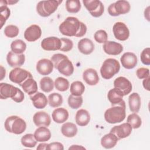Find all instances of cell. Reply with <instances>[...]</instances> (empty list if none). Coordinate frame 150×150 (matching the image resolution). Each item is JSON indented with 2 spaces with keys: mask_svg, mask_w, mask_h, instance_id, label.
Wrapping results in <instances>:
<instances>
[{
  "mask_svg": "<svg viewBox=\"0 0 150 150\" xmlns=\"http://www.w3.org/2000/svg\"><path fill=\"white\" fill-rule=\"evenodd\" d=\"M0 11H1V28H2L4 23L6 22V20L8 19V18L10 16V10L7 7V6L5 5H1L0 7Z\"/></svg>",
  "mask_w": 150,
  "mask_h": 150,
  "instance_id": "43",
  "label": "cell"
},
{
  "mask_svg": "<svg viewBox=\"0 0 150 150\" xmlns=\"http://www.w3.org/2000/svg\"><path fill=\"white\" fill-rule=\"evenodd\" d=\"M42 35V30L39 26L32 25L24 32V38L28 42H35L39 39Z\"/></svg>",
  "mask_w": 150,
  "mask_h": 150,
  "instance_id": "15",
  "label": "cell"
},
{
  "mask_svg": "<svg viewBox=\"0 0 150 150\" xmlns=\"http://www.w3.org/2000/svg\"><path fill=\"white\" fill-rule=\"evenodd\" d=\"M33 121L34 124L38 127H49L51 122V118L47 112L39 111L34 114Z\"/></svg>",
  "mask_w": 150,
  "mask_h": 150,
  "instance_id": "20",
  "label": "cell"
},
{
  "mask_svg": "<svg viewBox=\"0 0 150 150\" xmlns=\"http://www.w3.org/2000/svg\"><path fill=\"white\" fill-rule=\"evenodd\" d=\"M60 33L67 36L82 37L87 32L86 25L77 18L67 17L59 27Z\"/></svg>",
  "mask_w": 150,
  "mask_h": 150,
  "instance_id": "1",
  "label": "cell"
},
{
  "mask_svg": "<svg viewBox=\"0 0 150 150\" xmlns=\"http://www.w3.org/2000/svg\"><path fill=\"white\" fill-rule=\"evenodd\" d=\"M34 137L38 142H46L51 138V132L49 129L44 126L38 128L34 132Z\"/></svg>",
  "mask_w": 150,
  "mask_h": 150,
  "instance_id": "24",
  "label": "cell"
},
{
  "mask_svg": "<svg viewBox=\"0 0 150 150\" xmlns=\"http://www.w3.org/2000/svg\"><path fill=\"white\" fill-rule=\"evenodd\" d=\"M122 66L127 69L134 68L138 63L137 56L132 52H125L120 58Z\"/></svg>",
  "mask_w": 150,
  "mask_h": 150,
  "instance_id": "18",
  "label": "cell"
},
{
  "mask_svg": "<svg viewBox=\"0 0 150 150\" xmlns=\"http://www.w3.org/2000/svg\"><path fill=\"white\" fill-rule=\"evenodd\" d=\"M85 149L86 148L83 146H79L78 145H73L71 146H70L69 149Z\"/></svg>",
  "mask_w": 150,
  "mask_h": 150,
  "instance_id": "50",
  "label": "cell"
},
{
  "mask_svg": "<svg viewBox=\"0 0 150 150\" xmlns=\"http://www.w3.org/2000/svg\"><path fill=\"white\" fill-rule=\"evenodd\" d=\"M47 150H52V149H59L63 150L64 146L63 144L59 142H54L47 144L46 147Z\"/></svg>",
  "mask_w": 150,
  "mask_h": 150,
  "instance_id": "47",
  "label": "cell"
},
{
  "mask_svg": "<svg viewBox=\"0 0 150 150\" xmlns=\"http://www.w3.org/2000/svg\"><path fill=\"white\" fill-rule=\"evenodd\" d=\"M5 129L15 134H22L26 128V123L24 120L16 115L8 117L4 124Z\"/></svg>",
  "mask_w": 150,
  "mask_h": 150,
  "instance_id": "5",
  "label": "cell"
},
{
  "mask_svg": "<svg viewBox=\"0 0 150 150\" xmlns=\"http://www.w3.org/2000/svg\"><path fill=\"white\" fill-rule=\"evenodd\" d=\"M54 82L49 77H44L40 80V87L41 90L45 93H49L54 88Z\"/></svg>",
  "mask_w": 150,
  "mask_h": 150,
  "instance_id": "35",
  "label": "cell"
},
{
  "mask_svg": "<svg viewBox=\"0 0 150 150\" xmlns=\"http://www.w3.org/2000/svg\"><path fill=\"white\" fill-rule=\"evenodd\" d=\"M149 52L150 48L146 47L144 49L141 53V62L145 65H149L150 64V58H149Z\"/></svg>",
  "mask_w": 150,
  "mask_h": 150,
  "instance_id": "45",
  "label": "cell"
},
{
  "mask_svg": "<svg viewBox=\"0 0 150 150\" xmlns=\"http://www.w3.org/2000/svg\"><path fill=\"white\" fill-rule=\"evenodd\" d=\"M78 49L84 54H90L94 50V45L93 42L88 38H83L78 42Z\"/></svg>",
  "mask_w": 150,
  "mask_h": 150,
  "instance_id": "23",
  "label": "cell"
},
{
  "mask_svg": "<svg viewBox=\"0 0 150 150\" xmlns=\"http://www.w3.org/2000/svg\"><path fill=\"white\" fill-rule=\"evenodd\" d=\"M29 77H32V74L26 70L20 67L14 68L10 71L9 74V80L19 86Z\"/></svg>",
  "mask_w": 150,
  "mask_h": 150,
  "instance_id": "9",
  "label": "cell"
},
{
  "mask_svg": "<svg viewBox=\"0 0 150 150\" xmlns=\"http://www.w3.org/2000/svg\"><path fill=\"white\" fill-rule=\"evenodd\" d=\"M127 121L131 126L132 128L134 129H137L139 128L142 124V120L141 117L135 112L131 114L128 116Z\"/></svg>",
  "mask_w": 150,
  "mask_h": 150,
  "instance_id": "37",
  "label": "cell"
},
{
  "mask_svg": "<svg viewBox=\"0 0 150 150\" xmlns=\"http://www.w3.org/2000/svg\"><path fill=\"white\" fill-rule=\"evenodd\" d=\"M62 46L60 49V51L62 52H69L71 50L73 47V41L68 38H61L60 39Z\"/></svg>",
  "mask_w": 150,
  "mask_h": 150,
  "instance_id": "44",
  "label": "cell"
},
{
  "mask_svg": "<svg viewBox=\"0 0 150 150\" xmlns=\"http://www.w3.org/2000/svg\"><path fill=\"white\" fill-rule=\"evenodd\" d=\"M51 61L53 63L54 67L62 74L70 76L73 73V64L67 56L60 53L54 54L52 56Z\"/></svg>",
  "mask_w": 150,
  "mask_h": 150,
  "instance_id": "2",
  "label": "cell"
},
{
  "mask_svg": "<svg viewBox=\"0 0 150 150\" xmlns=\"http://www.w3.org/2000/svg\"><path fill=\"white\" fill-rule=\"evenodd\" d=\"M62 1L50 0L39 1L36 5L38 13L42 17H47L54 13Z\"/></svg>",
  "mask_w": 150,
  "mask_h": 150,
  "instance_id": "7",
  "label": "cell"
},
{
  "mask_svg": "<svg viewBox=\"0 0 150 150\" xmlns=\"http://www.w3.org/2000/svg\"><path fill=\"white\" fill-rule=\"evenodd\" d=\"M48 104L53 108L59 107L63 103V97L57 93H53L48 96Z\"/></svg>",
  "mask_w": 150,
  "mask_h": 150,
  "instance_id": "34",
  "label": "cell"
},
{
  "mask_svg": "<svg viewBox=\"0 0 150 150\" xmlns=\"http://www.w3.org/2000/svg\"><path fill=\"white\" fill-rule=\"evenodd\" d=\"M18 1H6L7 5H12L14 4L17 3Z\"/></svg>",
  "mask_w": 150,
  "mask_h": 150,
  "instance_id": "52",
  "label": "cell"
},
{
  "mask_svg": "<svg viewBox=\"0 0 150 150\" xmlns=\"http://www.w3.org/2000/svg\"><path fill=\"white\" fill-rule=\"evenodd\" d=\"M54 66L51 60L42 59L39 60L36 64V70L41 75L46 76L50 74L53 69Z\"/></svg>",
  "mask_w": 150,
  "mask_h": 150,
  "instance_id": "16",
  "label": "cell"
},
{
  "mask_svg": "<svg viewBox=\"0 0 150 150\" xmlns=\"http://www.w3.org/2000/svg\"><path fill=\"white\" fill-rule=\"evenodd\" d=\"M66 8L69 13H76L81 9L80 2L79 0H67L66 1Z\"/></svg>",
  "mask_w": 150,
  "mask_h": 150,
  "instance_id": "36",
  "label": "cell"
},
{
  "mask_svg": "<svg viewBox=\"0 0 150 150\" xmlns=\"http://www.w3.org/2000/svg\"><path fill=\"white\" fill-rule=\"evenodd\" d=\"M62 46L60 39L51 36L43 39L41 42V47L47 51H55L60 50Z\"/></svg>",
  "mask_w": 150,
  "mask_h": 150,
  "instance_id": "12",
  "label": "cell"
},
{
  "mask_svg": "<svg viewBox=\"0 0 150 150\" xmlns=\"http://www.w3.org/2000/svg\"><path fill=\"white\" fill-rule=\"evenodd\" d=\"M124 94L120 90L114 88L109 90L107 94V98L112 105H115L120 104L124 100L122 99Z\"/></svg>",
  "mask_w": 150,
  "mask_h": 150,
  "instance_id": "25",
  "label": "cell"
},
{
  "mask_svg": "<svg viewBox=\"0 0 150 150\" xmlns=\"http://www.w3.org/2000/svg\"><path fill=\"white\" fill-rule=\"evenodd\" d=\"M83 97L81 96H75L72 94L68 97V104L70 108L73 109H77L80 108L83 104Z\"/></svg>",
  "mask_w": 150,
  "mask_h": 150,
  "instance_id": "39",
  "label": "cell"
},
{
  "mask_svg": "<svg viewBox=\"0 0 150 150\" xmlns=\"http://www.w3.org/2000/svg\"><path fill=\"white\" fill-rule=\"evenodd\" d=\"M11 49L16 54H22L26 49V45L22 40L16 39L11 43Z\"/></svg>",
  "mask_w": 150,
  "mask_h": 150,
  "instance_id": "33",
  "label": "cell"
},
{
  "mask_svg": "<svg viewBox=\"0 0 150 150\" xmlns=\"http://www.w3.org/2000/svg\"><path fill=\"white\" fill-rule=\"evenodd\" d=\"M83 78L85 82L90 86H94L99 81V77L97 71L92 68L87 69L84 71Z\"/></svg>",
  "mask_w": 150,
  "mask_h": 150,
  "instance_id": "22",
  "label": "cell"
},
{
  "mask_svg": "<svg viewBox=\"0 0 150 150\" xmlns=\"http://www.w3.org/2000/svg\"><path fill=\"white\" fill-rule=\"evenodd\" d=\"M104 52L109 55L120 54L123 50V46L121 44L114 41H107L103 45Z\"/></svg>",
  "mask_w": 150,
  "mask_h": 150,
  "instance_id": "19",
  "label": "cell"
},
{
  "mask_svg": "<svg viewBox=\"0 0 150 150\" xmlns=\"http://www.w3.org/2000/svg\"><path fill=\"white\" fill-rule=\"evenodd\" d=\"M120 69V64L118 61L115 59L108 58L104 61L100 69V73L103 79L108 80L118 73Z\"/></svg>",
  "mask_w": 150,
  "mask_h": 150,
  "instance_id": "6",
  "label": "cell"
},
{
  "mask_svg": "<svg viewBox=\"0 0 150 150\" xmlns=\"http://www.w3.org/2000/svg\"><path fill=\"white\" fill-rule=\"evenodd\" d=\"M48 144H46V143H40L38 145V147H37V149H46V147H47V145Z\"/></svg>",
  "mask_w": 150,
  "mask_h": 150,
  "instance_id": "49",
  "label": "cell"
},
{
  "mask_svg": "<svg viewBox=\"0 0 150 150\" xmlns=\"http://www.w3.org/2000/svg\"><path fill=\"white\" fill-rule=\"evenodd\" d=\"M128 104L130 110L132 112L137 113L141 107V97L138 93H133L128 97Z\"/></svg>",
  "mask_w": 150,
  "mask_h": 150,
  "instance_id": "30",
  "label": "cell"
},
{
  "mask_svg": "<svg viewBox=\"0 0 150 150\" xmlns=\"http://www.w3.org/2000/svg\"><path fill=\"white\" fill-rule=\"evenodd\" d=\"M131 132L132 127L128 122L114 126L110 130V132L115 134L118 139L128 137L131 134Z\"/></svg>",
  "mask_w": 150,
  "mask_h": 150,
  "instance_id": "13",
  "label": "cell"
},
{
  "mask_svg": "<svg viewBox=\"0 0 150 150\" xmlns=\"http://www.w3.org/2000/svg\"><path fill=\"white\" fill-rule=\"evenodd\" d=\"M61 132L64 136L71 138L77 134V128L74 124L67 122L62 125L61 127Z\"/></svg>",
  "mask_w": 150,
  "mask_h": 150,
  "instance_id": "31",
  "label": "cell"
},
{
  "mask_svg": "<svg viewBox=\"0 0 150 150\" xmlns=\"http://www.w3.org/2000/svg\"><path fill=\"white\" fill-rule=\"evenodd\" d=\"M85 90V86L80 81H75L70 85V91L71 94L75 96H81Z\"/></svg>",
  "mask_w": 150,
  "mask_h": 150,
  "instance_id": "32",
  "label": "cell"
},
{
  "mask_svg": "<svg viewBox=\"0 0 150 150\" xmlns=\"http://www.w3.org/2000/svg\"><path fill=\"white\" fill-rule=\"evenodd\" d=\"M0 97L1 99L11 98L16 103H21L24 100L23 93L18 87L6 83H0Z\"/></svg>",
  "mask_w": 150,
  "mask_h": 150,
  "instance_id": "4",
  "label": "cell"
},
{
  "mask_svg": "<svg viewBox=\"0 0 150 150\" xmlns=\"http://www.w3.org/2000/svg\"><path fill=\"white\" fill-rule=\"evenodd\" d=\"M75 120L76 124L81 127L87 125L90 120L89 112L84 109H80L76 114Z\"/></svg>",
  "mask_w": 150,
  "mask_h": 150,
  "instance_id": "28",
  "label": "cell"
},
{
  "mask_svg": "<svg viewBox=\"0 0 150 150\" xmlns=\"http://www.w3.org/2000/svg\"><path fill=\"white\" fill-rule=\"evenodd\" d=\"M136 74L138 78L139 79H146L149 77V70L148 68L141 67L137 69Z\"/></svg>",
  "mask_w": 150,
  "mask_h": 150,
  "instance_id": "46",
  "label": "cell"
},
{
  "mask_svg": "<svg viewBox=\"0 0 150 150\" xmlns=\"http://www.w3.org/2000/svg\"><path fill=\"white\" fill-rule=\"evenodd\" d=\"M37 141L32 134H27L21 138V143L23 146L33 148L36 145Z\"/></svg>",
  "mask_w": 150,
  "mask_h": 150,
  "instance_id": "38",
  "label": "cell"
},
{
  "mask_svg": "<svg viewBox=\"0 0 150 150\" xmlns=\"http://www.w3.org/2000/svg\"><path fill=\"white\" fill-rule=\"evenodd\" d=\"M1 77L0 80H2L4 79V77L5 76L6 70L2 66H1Z\"/></svg>",
  "mask_w": 150,
  "mask_h": 150,
  "instance_id": "51",
  "label": "cell"
},
{
  "mask_svg": "<svg viewBox=\"0 0 150 150\" xmlns=\"http://www.w3.org/2000/svg\"><path fill=\"white\" fill-rule=\"evenodd\" d=\"M54 86L55 88L60 91H65L69 87V81L62 77H57L54 81Z\"/></svg>",
  "mask_w": 150,
  "mask_h": 150,
  "instance_id": "40",
  "label": "cell"
},
{
  "mask_svg": "<svg viewBox=\"0 0 150 150\" xmlns=\"http://www.w3.org/2000/svg\"><path fill=\"white\" fill-rule=\"evenodd\" d=\"M83 3L91 16L95 18L101 16L104 12V5L100 1L83 0Z\"/></svg>",
  "mask_w": 150,
  "mask_h": 150,
  "instance_id": "10",
  "label": "cell"
},
{
  "mask_svg": "<svg viewBox=\"0 0 150 150\" xmlns=\"http://www.w3.org/2000/svg\"><path fill=\"white\" fill-rule=\"evenodd\" d=\"M52 117L55 122L61 124L68 119L69 112L64 108H57L53 110Z\"/></svg>",
  "mask_w": 150,
  "mask_h": 150,
  "instance_id": "29",
  "label": "cell"
},
{
  "mask_svg": "<svg viewBox=\"0 0 150 150\" xmlns=\"http://www.w3.org/2000/svg\"><path fill=\"white\" fill-rule=\"evenodd\" d=\"M95 40L99 43H104L107 41L108 35L104 30H98L96 32L94 35Z\"/></svg>",
  "mask_w": 150,
  "mask_h": 150,
  "instance_id": "42",
  "label": "cell"
},
{
  "mask_svg": "<svg viewBox=\"0 0 150 150\" xmlns=\"http://www.w3.org/2000/svg\"><path fill=\"white\" fill-rule=\"evenodd\" d=\"M112 31L115 38L121 41L127 40L129 36V30L127 25L121 22H117L114 23L112 27Z\"/></svg>",
  "mask_w": 150,
  "mask_h": 150,
  "instance_id": "11",
  "label": "cell"
},
{
  "mask_svg": "<svg viewBox=\"0 0 150 150\" xmlns=\"http://www.w3.org/2000/svg\"><path fill=\"white\" fill-rule=\"evenodd\" d=\"M125 103L123 101L119 104L107 109L104 113L105 121L110 124L119 123L124 121L126 117Z\"/></svg>",
  "mask_w": 150,
  "mask_h": 150,
  "instance_id": "3",
  "label": "cell"
},
{
  "mask_svg": "<svg viewBox=\"0 0 150 150\" xmlns=\"http://www.w3.org/2000/svg\"><path fill=\"white\" fill-rule=\"evenodd\" d=\"M19 30L18 26L13 25H9L4 29L5 35L10 38H13L17 36L19 34Z\"/></svg>",
  "mask_w": 150,
  "mask_h": 150,
  "instance_id": "41",
  "label": "cell"
},
{
  "mask_svg": "<svg viewBox=\"0 0 150 150\" xmlns=\"http://www.w3.org/2000/svg\"><path fill=\"white\" fill-rule=\"evenodd\" d=\"M33 106L38 109L44 108L48 103V100L46 96L40 92H36L35 94L30 96Z\"/></svg>",
  "mask_w": 150,
  "mask_h": 150,
  "instance_id": "21",
  "label": "cell"
},
{
  "mask_svg": "<svg viewBox=\"0 0 150 150\" xmlns=\"http://www.w3.org/2000/svg\"><path fill=\"white\" fill-rule=\"evenodd\" d=\"M144 80L142 81V84H143V87L144 88L148 90L149 91V77H147L146 79H144Z\"/></svg>",
  "mask_w": 150,
  "mask_h": 150,
  "instance_id": "48",
  "label": "cell"
},
{
  "mask_svg": "<svg viewBox=\"0 0 150 150\" xmlns=\"http://www.w3.org/2000/svg\"><path fill=\"white\" fill-rule=\"evenodd\" d=\"M119 139L113 133L110 132L104 135L101 139V144L105 149L114 148Z\"/></svg>",
  "mask_w": 150,
  "mask_h": 150,
  "instance_id": "27",
  "label": "cell"
},
{
  "mask_svg": "<svg viewBox=\"0 0 150 150\" xmlns=\"http://www.w3.org/2000/svg\"><path fill=\"white\" fill-rule=\"evenodd\" d=\"M114 88L121 91L124 96H127L132 91V84L131 81L125 77H118L114 81Z\"/></svg>",
  "mask_w": 150,
  "mask_h": 150,
  "instance_id": "14",
  "label": "cell"
},
{
  "mask_svg": "<svg viewBox=\"0 0 150 150\" xmlns=\"http://www.w3.org/2000/svg\"><path fill=\"white\" fill-rule=\"evenodd\" d=\"M20 86L23 91L29 96L33 95L38 92V84L33 77L27 79Z\"/></svg>",
  "mask_w": 150,
  "mask_h": 150,
  "instance_id": "26",
  "label": "cell"
},
{
  "mask_svg": "<svg viewBox=\"0 0 150 150\" xmlns=\"http://www.w3.org/2000/svg\"><path fill=\"white\" fill-rule=\"evenodd\" d=\"M131 9L129 3L127 1L120 0L112 3L108 7V13L112 16L125 14L129 12Z\"/></svg>",
  "mask_w": 150,
  "mask_h": 150,
  "instance_id": "8",
  "label": "cell"
},
{
  "mask_svg": "<svg viewBox=\"0 0 150 150\" xmlns=\"http://www.w3.org/2000/svg\"><path fill=\"white\" fill-rule=\"evenodd\" d=\"M8 64L12 67H19L22 66L25 61L24 54H16L12 51L9 52L6 56Z\"/></svg>",
  "mask_w": 150,
  "mask_h": 150,
  "instance_id": "17",
  "label": "cell"
}]
</instances>
